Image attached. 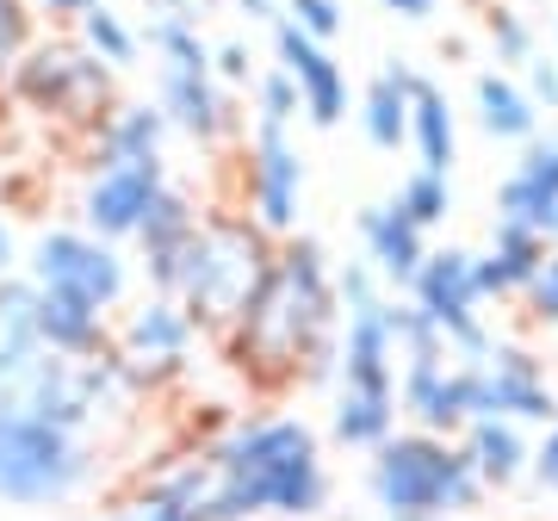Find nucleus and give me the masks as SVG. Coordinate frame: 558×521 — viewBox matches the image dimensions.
I'll list each match as a JSON object with an SVG mask.
<instances>
[{"label":"nucleus","mask_w":558,"mask_h":521,"mask_svg":"<svg viewBox=\"0 0 558 521\" xmlns=\"http://www.w3.org/2000/svg\"><path fill=\"white\" fill-rule=\"evenodd\" d=\"M218 361L267 403L286 398V391L336 385L341 299H336V260L317 237H304V230L279 237L260 292L218 336Z\"/></svg>","instance_id":"obj_1"},{"label":"nucleus","mask_w":558,"mask_h":521,"mask_svg":"<svg viewBox=\"0 0 558 521\" xmlns=\"http://www.w3.org/2000/svg\"><path fill=\"white\" fill-rule=\"evenodd\" d=\"M211 460V516L218 521H323L336 478L323 460V435L299 410H242L205 435Z\"/></svg>","instance_id":"obj_2"},{"label":"nucleus","mask_w":558,"mask_h":521,"mask_svg":"<svg viewBox=\"0 0 558 521\" xmlns=\"http://www.w3.org/2000/svg\"><path fill=\"white\" fill-rule=\"evenodd\" d=\"M274 249L279 237H267L242 205H205L199 237H193V249L180 260L168 299L186 304V317L205 329V341H218L260 292L267 267H274Z\"/></svg>","instance_id":"obj_3"},{"label":"nucleus","mask_w":558,"mask_h":521,"mask_svg":"<svg viewBox=\"0 0 558 521\" xmlns=\"http://www.w3.org/2000/svg\"><path fill=\"white\" fill-rule=\"evenodd\" d=\"M366 497L379 516H472L490 490L478 484L465 447L453 435L398 428L379 453H366Z\"/></svg>","instance_id":"obj_4"},{"label":"nucleus","mask_w":558,"mask_h":521,"mask_svg":"<svg viewBox=\"0 0 558 521\" xmlns=\"http://www.w3.org/2000/svg\"><path fill=\"white\" fill-rule=\"evenodd\" d=\"M0 94H7V106H20V112L57 124L62 137L81 143L112 106H119V69H106L75 32H44V38L7 69Z\"/></svg>","instance_id":"obj_5"},{"label":"nucleus","mask_w":558,"mask_h":521,"mask_svg":"<svg viewBox=\"0 0 558 521\" xmlns=\"http://www.w3.org/2000/svg\"><path fill=\"white\" fill-rule=\"evenodd\" d=\"M100 478L94 435L0 410V509H69Z\"/></svg>","instance_id":"obj_6"},{"label":"nucleus","mask_w":558,"mask_h":521,"mask_svg":"<svg viewBox=\"0 0 558 521\" xmlns=\"http://www.w3.org/2000/svg\"><path fill=\"white\" fill-rule=\"evenodd\" d=\"M20 274L38 286V292H50V299L87 304V311H100V317H119L124 304H131V286H137V260H131V249L94 237V230H81V223H50V230L25 249Z\"/></svg>","instance_id":"obj_7"},{"label":"nucleus","mask_w":558,"mask_h":521,"mask_svg":"<svg viewBox=\"0 0 558 521\" xmlns=\"http://www.w3.org/2000/svg\"><path fill=\"white\" fill-rule=\"evenodd\" d=\"M205 348V329L186 317V304L168 299V292H143L137 304H124V317L112 323V361L131 379L143 403L168 398L180 385L193 379Z\"/></svg>","instance_id":"obj_8"},{"label":"nucleus","mask_w":558,"mask_h":521,"mask_svg":"<svg viewBox=\"0 0 558 521\" xmlns=\"http://www.w3.org/2000/svg\"><path fill=\"white\" fill-rule=\"evenodd\" d=\"M403 299L422 304V311L440 323V336H447V354H453V361H484V354L497 348L490 323H484L478 249H459V242L428 249L422 267H416V280L403 286Z\"/></svg>","instance_id":"obj_9"},{"label":"nucleus","mask_w":558,"mask_h":521,"mask_svg":"<svg viewBox=\"0 0 558 521\" xmlns=\"http://www.w3.org/2000/svg\"><path fill=\"white\" fill-rule=\"evenodd\" d=\"M236 205L267 237H299L304 211V156L286 124H248L236 143Z\"/></svg>","instance_id":"obj_10"},{"label":"nucleus","mask_w":558,"mask_h":521,"mask_svg":"<svg viewBox=\"0 0 558 521\" xmlns=\"http://www.w3.org/2000/svg\"><path fill=\"white\" fill-rule=\"evenodd\" d=\"M100 521H218L211 516V460L193 441L186 453H168L149 472L124 484L100 509Z\"/></svg>","instance_id":"obj_11"},{"label":"nucleus","mask_w":558,"mask_h":521,"mask_svg":"<svg viewBox=\"0 0 558 521\" xmlns=\"http://www.w3.org/2000/svg\"><path fill=\"white\" fill-rule=\"evenodd\" d=\"M156 106L168 131L199 149H223V143H242V106L236 94L223 87L211 69H180V62H156Z\"/></svg>","instance_id":"obj_12"},{"label":"nucleus","mask_w":558,"mask_h":521,"mask_svg":"<svg viewBox=\"0 0 558 521\" xmlns=\"http://www.w3.org/2000/svg\"><path fill=\"white\" fill-rule=\"evenodd\" d=\"M465 366H472V410L478 416H509L521 428H546L558 416V391L546 385V366H539L534 348L497 341L484 361Z\"/></svg>","instance_id":"obj_13"},{"label":"nucleus","mask_w":558,"mask_h":521,"mask_svg":"<svg viewBox=\"0 0 558 521\" xmlns=\"http://www.w3.org/2000/svg\"><path fill=\"white\" fill-rule=\"evenodd\" d=\"M168 186V156L156 161H112V168H87V181H81V230H94V237L119 242V249H131V237H137V223L149 218V205H156V193Z\"/></svg>","instance_id":"obj_14"},{"label":"nucleus","mask_w":558,"mask_h":521,"mask_svg":"<svg viewBox=\"0 0 558 521\" xmlns=\"http://www.w3.org/2000/svg\"><path fill=\"white\" fill-rule=\"evenodd\" d=\"M267 32H274V62L299 81L304 119L317 124V131H336V124L348 119V69L336 62V50H329V44H317V38H304L286 13H279Z\"/></svg>","instance_id":"obj_15"},{"label":"nucleus","mask_w":558,"mask_h":521,"mask_svg":"<svg viewBox=\"0 0 558 521\" xmlns=\"http://www.w3.org/2000/svg\"><path fill=\"white\" fill-rule=\"evenodd\" d=\"M398 416L403 428H428V435H453L478 416L472 410V366L465 361H403L398 373Z\"/></svg>","instance_id":"obj_16"},{"label":"nucleus","mask_w":558,"mask_h":521,"mask_svg":"<svg viewBox=\"0 0 558 521\" xmlns=\"http://www.w3.org/2000/svg\"><path fill=\"white\" fill-rule=\"evenodd\" d=\"M199 211L205 205L193 199L180 181H168L156 193L149 218H143L137 237H131V260H137V274H143L149 292H174L180 260H186V249H193V237H199Z\"/></svg>","instance_id":"obj_17"},{"label":"nucleus","mask_w":558,"mask_h":521,"mask_svg":"<svg viewBox=\"0 0 558 521\" xmlns=\"http://www.w3.org/2000/svg\"><path fill=\"white\" fill-rule=\"evenodd\" d=\"M497 218L527 223L534 237L558 249V131H539L534 143H521V161L497 186Z\"/></svg>","instance_id":"obj_18"},{"label":"nucleus","mask_w":558,"mask_h":521,"mask_svg":"<svg viewBox=\"0 0 558 521\" xmlns=\"http://www.w3.org/2000/svg\"><path fill=\"white\" fill-rule=\"evenodd\" d=\"M398 336L385 323V299L366 304V311H348L341 317V361H336V385L341 391H379V398H398Z\"/></svg>","instance_id":"obj_19"},{"label":"nucleus","mask_w":558,"mask_h":521,"mask_svg":"<svg viewBox=\"0 0 558 521\" xmlns=\"http://www.w3.org/2000/svg\"><path fill=\"white\" fill-rule=\"evenodd\" d=\"M354 237H360V260H366V267L385 280V292H403V286L416 280L422 255L435 249V242H428V230H422V223L410 218L398 199L360 205V211H354Z\"/></svg>","instance_id":"obj_20"},{"label":"nucleus","mask_w":558,"mask_h":521,"mask_svg":"<svg viewBox=\"0 0 558 521\" xmlns=\"http://www.w3.org/2000/svg\"><path fill=\"white\" fill-rule=\"evenodd\" d=\"M168 119H161L156 100H124L106 112L87 137H81V156H87V168H112V161H156L168 156Z\"/></svg>","instance_id":"obj_21"},{"label":"nucleus","mask_w":558,"mask_h":521,"mask_svg":"<svg viewBox=\"0 0 558 521\" xmlns=\"http://www.w3.org/2000/svg\"><path fill=\"white\" fill-rule=\"evenodd\" d=\"M553 242L534 237L527 223H509V218H490V242L478 249V292L484 304H502V299H521L527 280L539 274Z\"/></svg>","instance_id":"obj_22"},{"label":"nucleus","mask_w":558,"mask_h":521,"mask_svg":"<svg viewBox=\"0 0 558 521\" xmlns=\"http://www.w3.org/2000/svg\"><path fill=\"white\" fill-rule=\"evenodd\" d=\"M459 447H465L484 490H515L527 478V460H534V435L509 416H472L459 428Z\"/></svg>","instance_id":"obj_23"},{"label":"nucleus","mask_w":558,"mask_h":521,"mask_svg":"<svg viewBox=\"0 0 558 521\" xmlns=\"http://www.w3.org/2000/svg\"><path fill=\"white\" fill-rule=\"evenodd\" d=\"M416 81H422L416 62L391 57L379 75L360 87V131H366V143L385 149V156H391V149H410V94H416Z\"/></svg>","instance_id":"obj_24"},{"label":"nucleus","mask_w":558,"mask_h":521,"mask_svg":"<svg viewBox=\"0 0 558 521\" xmlns=\"http://www.w3.org/2000/svg\"><path fill=\"white\" fill-rule=\"evenodd\" d=\"M472 112H478V131L497 143H534L539 119H546L527 100L521 75H509V69H478V81H472Z\"/></svg>","instance_id":"obj_25"},{"label":"nucleus","mask_w":558,"mask_h":521,"mask_svg":"<svg viewBox=\"0 0 558 521\" xmlns=\"http://www.w3.org/2000/svg\"><path fill=\"white\" fill-rule=\"evenodd\" d=\"M410 149H416V168H435V174H453L459 161V119L453 100L440 81L422 75L416 94H410Z\"/></svg>","instance_id":"obj_26"},{"label":"nucleus","mask_w":558,"mask_h":521,"mask_svg":"<svg viewBox=\"0 0 558 521\" xmlns=\"http://www.w3.org/2000/svg\"><path fill=\"white\" fill-rule=\"evenodd\" d=\"M38 348L69 354V361H94V354L112 348V317L87 311V304H69V299L38 292Z\"/></svg>","instance_id":"obj_27"},{"label":"nucleus","mask_w":558,"mask_h":521,"mask_svg":"<svg viewBox=\"0 0 558 521\" xmlns=\"http://www.w3.org/2000/svg\"><path fill=\"white\" fill-rule=\"evenodd\" d=\"M398 398H379V391H341L329 403V441L348 447V453H379L391 435H398Z\"/></svg>","instance_id":"obj_28"},{"label":"nucleus","mask_w":558,"mask_h":521,"mask_svg":"<svg viewBox=\"0 0 558 521\" xmlns=\"http://www.w3.org/2000/svg\"><path fill=\"white\" fill-rule=\"evenodd\" d=\"M69 32H75V38L106 62V69H119V75H124V69H137V57H143V32L124 20L119 7H106V0H94Z\"/></svg>","instance_id":"obj_29"},{"label":"nucleus","mask_w":558,"mask_h":521,"mask_svg":"<svg viewBox=\"0 0 558 521\" xmlns=\"http://www.w3.org/2000/svg\"><path fill=\"white\" fill-rule=\"evenodd\" d=\"M385 323H391V336H398L403 361H453V354H447V336H440V323L428 317L422 304H410L403 292L385 299Z\"/></svg>","instance_id":"obj_30"},{"label":"nucleus","mask_w":558,"mask_h":521,"mask_svg":"<svg viewBox=\"0 0 558 521\" xmlns=\"http://www.w3.org/2000/svg\"><path fill=\"white\" fill-rule=\"evenodd\" d=\"M143 50L156 62H180V69H211V44L193 20H174V13H149L143 25Z\"/></svg>","instance_id":"obj_31"},{"label":"nucleus","mask_w":558,"mask_h":521,"mask_svg":"<svg viewBox=\"0 0 558 521\" xmlns=\"http://www.w3.org/2000/svg\"><path fill=\"white\" fill-rule=\"evenodd\" d=\"M391 199H398L403 211L422 223V230H440V223L453 218V174H435V168H410V174H403V186L391 193Z\"/></svg>","instance_id":"obj_32"},{"label":"nucleus","mask_w":558,"mask_h":521,"mask_svg":"<svg viewBox=\"0 0 558 521\" xmlns=\"http://www.w3.org/2000/svg\"><path fill=\"white\" fill-rule=\"evenodd\" d=\"M484 38H490V62L497 69H521L539 50V32L527 25V13L515 7H484Z\"/></svg>","instance_id":"obj_33"},{"label":"nucleus","mask_w":558,"mask_h":521,"mask_svg":"<svg viewBox=\"0 0 558 521\" xmlns=\"http://www.w3.org/2000/svg\"><path fill=\"white\" fill-rule=\"evenodd\" d=\"M248 94H255V119H260V124H286V131H292V119H304V106H299V81L286 75L279 62H267V69H260Z\"/></svg>","instance_id":"obj_34"},{"label":"nucleus","mask_w":558,"mask_h":521,"mask_svg":"<svg viewBox=\"0 0 558 521\" xmlns=\"http://www.w3.org/2000/svg\"><path fill=\"white\" fill-rule=\"evenodd\" d=\"M0 341H38V286L25 274L0 280Z\"/></svg>","instance_id":"obj_35"},{"label":"nucleus","mask_w":558,"mask_h":521,"mask_svg":"<svg viewBox=\"0 0 558 521\" xmlns=\"http://www.w3.org/2000/svg\"><path fill=\"white\" fill-rule=\"evenodd\" d=\"M44 38V20L25 7V0H0V81H7V69L32 50V44Z\"/></svg>","instance_id":"obj_36"},{"label":"nucleus","mask_w":558,"mask_h":521,"mask_svg":"<svg viewBox=\"0 0 558 521\" xmlns=\"http://www.w3.org/2000/svg\"><path fill=\"white\" fill-rule=\"evenodd\" d=\"M279 13L317 44H336L341 25H348V7H341V0H279Z\"/></svg>","instance_id":"obj_37"},{"label":"nucleus","mask_w":558,"mask_h":521,"mask_svg":"<svg viewBox=\"0 0 558 521\" xmlns=\"http://www.w3.org/2000/svg\"><path fill=\"white\" fill-rule=\"evenodd\" d=\"M521 311H527L534 329H558V249H546L539 274L527 280V292H521Z\"/></svg>","instance_id":"obj_38"},{"label":"nucleus","mask_w":558,"mask_h":521,"mask_svg":"<svg viewBox=\"0 0 558 521\" xmlns=\"http://www.w3.org/2000/svg\"><path fill=\"white\" fill-rule=\"evenodd\" d=\"M336 299H341V317H348V311H366V304L391 299V292L366 260H336Z\"/></svg>","instance_id":"obj_39"},{"label":"nucleus","mask_w":558,"mask_h":521,"mask_svg":"<svg viewBox=\"0 0 558 521\" xmlns=\"http://www.w3.org/2000/svg\"><path fill=\"white\" fill-rule=\"evenodd\" d=\"M211 75H218L230 94H248L260 69H255V57H248V44L230 38V44H211Z\"/></svg>","instance_id":"obj_40"},{"label":"nucleus","mask_w":558,"mask_h":521,"mask_svg":"<svg viewBox=\"0 0 558 521\" xmlns=\"http://www.w3.org/2000/svg\"><path fill=\"white\" fill-rule=\"evenodd\" d=\"M521 87H527V100H534L539 112H558V57L534 50V57L521 62Z\"/></svg>","instance_id":"obj_41"},{"label":"nucleus","mask_w":558,"mask_h":521,"mask_svg":"<svg viewBox=\"0 0 558 521\" xmlns=\"http://www.w3.org/2000/svg\"><path fill=\"white\" fill-rule=\"evenodd\" d=\"M527 478L539 484V490H553L558 497V416L539 428V441H534V460H527Z\"/></svg>","instance_id":"obj_42"},{"label":"nucleus","mask_w":558,"mask_h":521,"mask_svg":"<svg viewBox=\"0 0 558 521\" xmlns=\"http://www.w3.org/2000/svg\"><path fill=\"white\" fill-rule=\"evenodd\" d=\"M25 7H32V13H38L44 25H75L81 13L94 7V0H25Z\"/></svg>","instance_id":"obj_43"},{"label":"nucleus","mask_w":558,"mask_h":521,"mask_svg":"<svg viewBox=\"0 0 558 521\" xmlns=\"http://www.w3.org/2000/svg\"><path fill=\"white\" fill-rule=\"evenodd\" d=\"M211 7H218V0H149V13H174V20H193V25H205Z\"/></svg>","instance_id":"obj_44"},{"label":"nucleus","mask_w":558,"mask_h":521,"mask_svg":"<svg viewBox=\"0 0 558 521\" xmlns=\"http://www.w3.org/2000/svg\"><path fill=\"white\" fill-rule=\"evenodd\" d=\"M20 237H13V223L0 218V280H7V274H20Z\"/></svg>","instance_id":"obj_45"},{"label":"nucleus","mask_w":558,"mask_h":521,"mask_svg":"<svg viewBox=\"0 0 558 521\" xmlns=\"http://www.w3.org/2000/svg\"><path fill=\"white\" fill-rule=\"evenodd\" d=\"M379 7H385V13H398V20H410V25H422L440 0H379Z\"/></svg>","instance_id":"obj_46"},{"label":"nucleus","mask_w":558,"mask_h":521,"mask_svg":"<svg viewBox=\"0 0 558 521\" xmlns=\"http://www.w3.org/2000/svg\"><path fill=\"white\" fill-rule=\"evenodd\" d=\"M379 521H447V516H379Z\"/></svg>","instance_id":"obj_47"},{"label":"nucleus","mask_w":558,"mask_h":521,"mask_svg":"<svg viewBox=\"0 0 558 521\" xmlns=\"http://www.w3.org/2000/svg\"><path fill=\"white\" fill-rule=\"evenodd\" d=\"M0 137H7V94H0Z\"/></svg>","instance_id":"obj_48"},{"label":"nucleus","mask_w":558,"mask_h":521,"mask_svg":"<svg viewBox=\"0 0 558 521\" xmlns=\"http://www.w3.org/2000/svg\"><path fill=\"white\" fill-rule=\"evenodd\" d=\"M553 57H558V50H553Z\"/></svg>","instance_id":"obj_49"},{"label":"nucleus","mask_w":558,"mask_h":521,"mask_svg":"<svg viewBox=\"0 0 558 521\" xmlns=\"http://www.w3.org/2000/svg\"><path fill=\"white\" fill-rule=\"evenodd\" d=\"M274 7H279V0H274Z\"/></svg>","instance_id":"obj_50"}]
</instances>
